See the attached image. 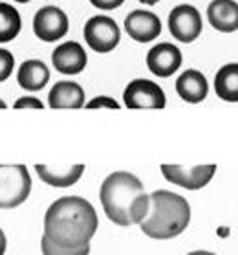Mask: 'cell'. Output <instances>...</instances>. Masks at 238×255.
I'll use <instances>...</instances> for the list:
<instances>
[{"mask_svg": "<svg viewBox=\"0 0 238 255\" xmlns=\"http://www.w3.org/2000/svg\"><path fill=\"white\" fill-rule=\"evenodd\" d=\"M6 246H7L6 235H4V232L0 230V255H4V254H6Z\"/></svg>", "mask_w": 238, "mask_h": 255, "instance_id": "cell-25", "label": "cell"}, {"mask_svg": "<svg viewBox=\"0 0 238 255\" xmlns=\"http://www.w3.org/2000/svg\"><path fill=\"white\" fill-rule=\"evenodd\" d=\"M161 173L167 182L180 186L183 189H202L209 184L216 173V165H196V167H183V165H170V163H163Z\"/></svg>", "mask_w": 238, "mask_h": 255, "instance_id": "cell-8", "label": "cell"}, {"mask_svg": "<svg viewBox=\"0 0 238 255\" xmlns=\"http://www.w3.org/2000/svg\"><path fill=\"white\" fill-rule=\"evenodd\" d=\"M181 61V50L170 42L156 44L147 53V66L158 77H170L174 72H178Z\"/></svg>", "mask_w": 238, "mask_h": 255, "instance_id": "cell-11", "label": "cell"}, {"mask_svg": "<svg viewBox=\"0 0 238 255\" xmlns=\"http://www.w3.org/2000/svg\"><path fill=\"white\" fill-rule=\"evenodd\" d=\"M88 55L84 48L76 41L59 44L52 53V64L59 74L64 76H76L86 68Z\"/></svg>", "mask_w": 238, "mask_h": 255, "instance_id": "cell-12", "label": "cell"}, {"mask_svg": "<svg viewBox=\"0 0 238 255\" xmlns=\"http://www.w3.org/2000/svg\"><path fill=\"white\" fill-rule=\"evenodd\" d=\"M41 248L44 255H88L90 254V244L81 246V248H61L57 244H53L52 241H48L44 235H42V241H41Z\"/></svg>", "mask_w": 238, "mask_h": 255, "instance_id": "cell-20", "label": "cell"}, {"mask_svg": "<svg viewBox=\"0 0 238 255\" xmlns=\"http://www.w3.org/2000/svg\"><path fill=\"white\" fill-rule=\"evenodd\" d=\"M176 92L187 103H202L207 98L209 85L202 72L198 70H185L176 79Z\"/></svg>", "mask_w": 238, "mask_h": 255, "instance_id": "cell-14", "label": "cell"}, {"mask_svg": "<svg viewBox=\"0 0 238 255\" xmlns=\"http://www.w3.org/2000/svg\"><path fill=\"white\" fill-rule=\"evenodd\" d=\"M31 193V176L22 163H0V209H13L26 202Z\"/></svg>", "mask_w": 238, "mask_h": 255, "instance_id": "cell-4", "label": "cell"}, {"mask_svg": "<svg viewBox=\"0 0 238 255\" xmlns=\"http://www.w3.org/2000/svg\"><path fill=\"white\" fill-rule=\"evenodd\" d=\"M207 18L222 33H235L238 29V4L235 0H213L207 7Z\"/></svg>", "mask_w": 238, "mask_h": 255, "instance_id": "cell-13", "label": "cell"}, {"mask_svg": "<svg viewBox=\"0 0 238 255\" xmlns=\"http://www.w3.org/2000/svg\"><path fill=\"white\" fill-rule=\"evenodd\" d=\"M68 15L57 6H44L35 13L33 31L44 42H55L68 33Z\"/></svg>", "mask_w": 238, "mask_h": 255, "instance_id": "cell-9", "label": "cell"}, {"mask_svg": "<svg viewBox=\"0 0 238 255\" xmlns=\"http://www.w3.org/2000/svg\"><path fill=\"white\" fill-rule=\"evenodd\" d=\"M127 109H165L167 98L163 88L151 79H134L123 92Z\"/></svg>", "mask_w": 238, "mask_h": 255, "instance_id": "cell-7", "label": "cell"}, {"mask_svg": "<svg viewBox=\"0 0 238 255\" xmlns=\"http://www.w3.org/2000/svg\"><path fill=\"white\" fill-rule=\"evenodd\" d=\"M86 109H114V111H117L119 103L108 96H99V98H93L90 103H86Z\"/></svg>", "mask_w": 238, "mask_h": 255, "instance_id": "cell-22", "label": "cell"}, {"mask_svg": "<svg viewBox=\"0 0 238 255\" xmlns=\"http://www.w3.org/2000/svg\"><path fill=\"white\" fill-rule=\"evenodd\" d=\"M216 96L224 101L237 103L238 101V64H224L215 76Z\"/></svg>", "mask_w": 238, "mask_h": 255, "instance_id": "cell-18", "label": "cell"}, {"mask_svg": "<svg viewBox=\"0 0 238 255\" xmlns=\"http://www.w3.org/2000/svg\"><path fill=\"white\" fill-rule=\"evenodd\" d=\"M35 171L39 178L52 187H70L79 182V178L84 173V165L76 163V165H63V167H50V165H41L37 163Z\"/></svg>", "mask_w": 238, "mask_h": 255, "instance_id": "cell-16", "label": "cell"}, {"mask_svg": "<svg viewBox=\"0 0 238 255\" xmlns=\"http://www.w3.org/2000/svg\"><path fill=\"white\" fill-rule=\"evenodd\" d=\"M84 41L93 52L108 53L121 41V29L114 18L106 15H95L84 24Z\"/></svg>", "mask_w": 238, "mask_h": 255, "instance_id": "cell-5", "label": "cell"}, {"mask_svg": "<svg viewBox=\"0 0 238 255\" xmlns=\"http://www.w3.org/2000/svg\"><path fill=\"white\" fill-rule=\"evenodd\" d=\"M17 81L24 90H28V92H39L50 81V70L39 59H28L18 68Z\"/></svg>", "mask_w": 238, "mask_h": 255, "instance_id": "cell-17", "label": "cell"}, {"mask_svg": "<svg viewBox=\"0 0 238 255\" xmlns=\"http://www.w3.org/2000/svg\"><path fill=\"white\" fill-rule=\"evenodd\" d=\"M140 2H143V4H147V6H154V4H158L159 0H140Z\"/></svg>", "mask_w": 238, "mask_h": 255, "instance_id": "cell-27", "label": "cell"}, {"mask_svg": "<svg viewBox=\"0 0 238 255\" xmlns=\"http://www.w3.org/2000/svg\"><path fill=\"white\" fill-rule=\"evenodd\" d=\"M0 109H6V103H4L2 99H0Z\"/></svg>", "mask_w": 238, "mask_h": 255, "instance_id": "cell-28", "label": "cell"}, {"mask_svg": "<svg viewBox=\"0 0 238 255\" xmlns=\"http://www.w3.org/2000/svg\"><path fill=\"white\" fill-rule=\"evenodd\" d=\"M22 29L20 13L6 2H0V44L13 41Z\"/></svg>", "mask_w": 238, "mask_h": 255, "instance_id": "cell-19", "label": "cell"}, {"mask_svg": "<svg viewBox=\"0 0 238 255\" xmlns=\"http://www.w3.org/2000/svg\"><path fill=\"white\" fill-rule=\"evenodd\" d=\"M13 107H15V109H44L42 101L37 98H20L15 101Z\"/></svg>", "mask_w": 238, "mask_h": 255, "instance_id": "cell-24", "label": "cell"}, {"mask_svg": "<svg viewBox=\"0 0 238 255\" xmlns=\"http://www.w3.org/2000/svg\"><path fill=\"white\" fill-rule=\"evenodd\" d=\"M125 0H90V4L97 9H103V11H112V9H117L119 6H123Z\"/></svg>", "mask_w": 238, "mask_h": 255, "instance_id": "cell-23", "label": "cell"}, {"mask_svg": "<svg viewBox=\"0 0 238 255\" xmlns=\"http://www.w3.org/2000/svg\"><path fill=\"white\" fill-rule=\"evenodd\" d=\"M187 255H216V254H213V252H205V250H198V252H191V254H187Z\"/></svg>", "mask_w": 238, "mask_h": 255, "instance_id": "cell-26", "label": "cell"}, {"mask_svg": "<svg viewBox=\"0 0 238 255\" xmlns=\"http://www.w3.org/2000/svg\"><path fill=\"white\" fill-rule=\"evenodd\" d=\"M15 2H20V4H26V2H31V0H15Z\"/></svg>", "mask_w": 238, "mask_h": 255, "instance_id": "cell-29", "label": "cell"}, {"mask_svg": "<svg viewBox=\"0 0 238 255\" xmlns=\"http://www.w3.org/2000/svg\"><path fill=\"white\" fill-rule=\"evenodd\" d=\"M149 213L140 222L147 237L165 241L183 233L191 222V206L181 195L167 189H158L149 197Z\"/></svg>", "mask_w": 238, "mask_h": 255, "instance_id": "cell-3", "label": "cell"}, {"mask_svg": "<svg viewBox=\"0 0 238 255\" xmlns=\"http://www.w3.org/2000/svg\"><path fill=\"white\" fill-rule=\"evenodd\" d=\"M99 197L106 217L117 226L128 228L140 224L149 213L151 200L145 193L143 182L127 171L108 174L101 184Z\"/></svg>", "mask_w": 238, "mask_h": 255, "instance_id": "cell-2", "label": "cell"}, {"mask_svg": "<svg viewBox=\"0 0 238 255\" xmlns=\"http://www.w3.org/2000/svg\"><path fill=\"white\" fill-rule=\"evenodd\" d=\"M52 109H81L84 105V90L76 81H59L48 94Z\"/></svg>", "mask_w": 238, "mask_h": 255, "instance_id": "cell-15", "label": "cell"}, {"mask_svg": "<svg viewBox=\"0 0 238 255\" xmlns=\"http://www.w3.org/2000/svg\"><path fill=\"white\" fill-rule=\"evenodd\" d=\"M15 68V57L6 48H0V83L6 81Z\"/></svg>", "mask_w": 238, "mask_h": 255, "instance_id": "cell-21", "label": "cell"}, {"mask_svg": "<svg viewBox=\"0 0 238 255\" xmlns=\"http://www.w3.org/2000/svg\"><path fill=\"white\" fill-rule=\"evenodd\" d=\"M125 31L130 39L136 42L147 44V42L156 41L161 33V20L156 13L145 11V9H134L125 18Z\"/></svg>", "mask_w": 238, "mask_h": 255, "instance_id": "cell-10", "label": "cell"}, {"mask_svg": "<svg viewBox=\"0 0 238 255\" xmlns=\"http://www.w3.org/2000/svg\"><path fill=\"white\" fill-rule=\"evenodd\" d=\"M99 226L93 206L82 197H63L48 208L44 237L61 248H81L90 244Z\"/></svg>", "mask_w": 238, "mask_h": 255, "instance_id": "cell-1", "label": "cell"}, {"mask_svg": "<svg viewBox=\"0 0 238 255\" xmlns=\"http://www.w3.org/2000/svg\"><path fill=\"white\" fill-rule=\"evenodd\" d=\"M168 29L178 42H194L202 35V15L191 4H180L168 13Z\"/></svg>", "mask_w": 238, "mask_h": 255, "instance_id": "cell-6", "label": "cell"}]
</instances>
